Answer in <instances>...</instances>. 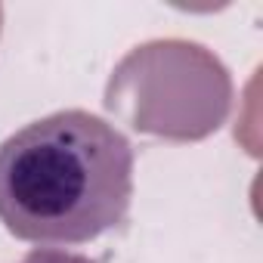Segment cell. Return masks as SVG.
<instances>
[{"label":"cell","mask_w":263,"mask_h":263,"mask_svg":"<svg viewBox=\"0 0 263 263\" xmlns=\"http://www.w3.org/2000/svg\"><path fill=\"white\" fill-rule=\"evenodd\" d=\"M130 201L134 146L93 111H53L0 143V223L22 241H93L127 220Z\"/></svg>","instance_id":"obj_1"},{"label":"cell","mask_w":263,"mask_h":263,"mask_svg":"<svg viewBox=\"0 0 263 263\" xmlns=\"http://www.w3.org/2000/svg\"><path fill=\"white\" fill-rule=\"evenodd\" d=\"M19 263H93L84 254H71V251H59V248H37L31 254H25Z\"/></svg>","instance_id":"obj_2"}]
</instances>
